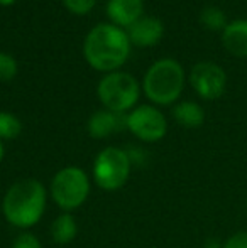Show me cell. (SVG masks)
<instances>
[{
	"label": "cell",
	"instance_id": "cell-1",
	"mask_svg": "<svg viewBox=\"0 0 247 248\" xmlns=\"http://www.w3.org/2000/svg\"><path fill=\"white\" fill-rule=\"evenodd\" d=\"M48 191L37 179H20L7 189L2 199V213L7 223L29 230L41 221L46 211Z\"/></svg>",
	"mask_w": 247,
	"mask_h": 248
},
{
	"label": "cell",
	"instance_id": "cell-2",
	"mask_svg": "<svg viewBox=\"0 0 247 248\" xmlns=\"http://www.w3.org/2000/svg\"><path fill=\"white\" fill-rule=\"evenodd\" d=\"M83 52L93 69L114 73L127 61L131 41L122 27L114 24H99L86 34Z\"/></svg>",
	"mask_w": 247,
	"mask_h": 248
},
{
	"label": "cell",
	"instance_id": "cell-3",
	"mask_svg": "<svg viewBox=\"0 0 247 248\" xmlns=\"http://www.w3.org/2000/svg\"><path fill=\"white\" fill-rule=\"evenodd\" d=\"M185 86V71L175 59H159L148 69L142 92L152 103L171 105L180 98Z\"/></svg>",
	"mask_w": 247,
	"mask_h": 248
},
{
	"label": "cell",
	"instance_id": "cell-4",
	"mask_svg": "<svg viewBox=\"0 0 247 248\" xmlns=\"http://www.w3.org/2000/svg\"><path fill=\"white\" fill-rule=\"evenodd\" d=\"M90 187L92 183L88 174L80 167L68 166L54 174L49 194L58 208L63 209V213H71L83 206V202L88 199Z\"/></svg>",
	"mask_w": 247,
	"mask_h": 248
},
{
	"label": "cell",
	"instance_id": "cell-5",
	"mask_svg": "<svg viewBox=\"0 0 247 248\" xmlns=\"http://www.w3.org/2000/svg\"><path fill=\"white\" fill-rule=\"evenodd\" d=\"M99 98L105 110L125 113L132 110L141 95V86L132 75L124 71H114L103 76L99 83Z\"/></svg>",
	"mask_w": 247,
	"mask_h": 248
},
{
	"label": "cell",
	"instance_id": "cell-6",
	"mask_svg": "<svg viewBox=\"0 0 247 248\" xmlns=\"http://www.w3.org/2000/svg\"><path fill=\"white\" fill-rule=\"evenodd\" d=\"M132 169V160L125 150L105 147L93 162V181L103 191H117L125 186Z\"/></svg>",
	"mask_w": 247,
	"mask_h": 248
},
{
	"label": "cell",
	"instance_id": "cell-7",
	"mask_svg": "<svg viewBox=\"0 0 247 248\" xmlns=\"http://www.w3.org/2000/svg\"><path fill=\"white\" fill-rule=\"evenodd\" d=\"M127 130L142 142H158L168 132V122L156 107L141 105L127 113Z\"/></svg>",
	"mask_w": 247,
	"mask_h": 248
},
{
	"label": "cell",
	"instance_id": "cell-8",
	"mask_svg": "<svg viewBox=\"0 0 247 248\" xmlns=\"http://www.w3.org/2000/svg\"><path fill=\"white\" fill-rule=\"evenodd\" d=\"M190 83L198 96H201L203 100H217L225 92L227 75L215 62L201 61L191 68Z\"/></svg>",
	"mask_w": 247,
	"mask_h": 248
},
{
	"label": "cell",
	"instance_id": "cell-9",
	"mask_svg": "<svg viewBox=\"0 0 247 248\" xmlns=\"http://www.w3.org/2000/svg\"><path fill=\"white\" fill-rule=\"evenodd\" d=\"M88 134L93 139H105L120 130H127V113L99 110L88 118Z\"/></svg>",
	"mask_w": 247,
	"mask_h": 248
},
{
	"label": "cell",
	"instance_id": "cell-10",
	"mask_svg": "<svg viewBox=\"0 0 247 248\" xmlns=\"http://www.w3.org/2000/svg\"><path fill=\"white\" fill-rule=\"evenodd\" d=\"M125 32L131 44L139 47H149L161 41L165 27L158 17H141L132 26H129Z\"/></svg>",
	"mask_w": 247,
	"mask_h": 248
},
{
	"label": "cell",
	"instance_id": "cell-11",
	"mask_svg": "<svg viewBox=\"0 0 247 248\" xmlns=\"http://www.w3.org/2000/svg\"><path fill=\"white\" fill-rule=\"evenodd\" d=\"M142 0H109L107 16L117 27H129L142 17Z\"/></svg>",
	"mask_w": 247,
	"mask_h": 248
},
{
	"label": "cell",
	"instance_id": "cell-12",
	"mask_svg": "<svg viewBox=\"0 0 247 248\" xmlns=\"http://www.w3.org/2000/svg\"><path fill=\"white\" fill-rule=\"evenodd\" d=\"M222 44L231 54L247 58V19L229 22L222 32Z\"/></svg>",
	"mask_w": 247,
	"mask_h": 248
},
{
	"label": "cell",
	"instance_id": "cell-13",
	"mask_svg": "<svg viewBox=\"0 0 247 248\" xmlns=\"http://www.w3.org/2000/svg\"><path fill=\"white\" fill-rule=\"evenodd\" d=\"M78 235V223L71 213H61L51 225V238L58 245H68Z\"/></svg>",
	"mask_w": 247,
	"mask_h": 248
},
{
	"label": "cell",
	"instance_id": "cell-14",
	"mask_svg": "<svg viewBox=\"0 0 247 248\" xmlns=\"http://www.w3.org/2000/svg\"><path fill=\"white\" fill-rule=\"evenodd\" d=\"M173 117L181 127L198 128L205 122V111L195 101H181L173 108Z\"/></svg>",
	"mask_w": 247,
	"mask_h": 248
},
{
	"label": "cell",
	"instance_id": "cell-15",
	"mask_svg": "<svg viewBox=\"0 0 247 248\" xmlns=\"http://www.w3.org/2000/svg\"><path fill=\"white\" fill-rule=\"evenodd\" d=\"M200 22L205 29L208 31H222L227 27V17H225L224 10L218 9V7H214V5H208L205 7L203 10L200 12Z\"/></svg>",
	"mask_w": 247,
	"mask_h": 248
},
{
	"label": "cell",
	"instance_id": "cell-16",
	"mask_svg": "<svg viewBox=\"0 0 247 248\" xmlns=\"http://www.w3.org/2000/svg\"><path fill=\"white\" fill-rule=\"evenodd\" d=\"M22 132V124L14 113L0 111V140H14Z\"/></svg>",
	"mask_w": 247,
	"mask_h": 248
},
{
	"label": "cell",
	"instance_id": "cell-17",
	"mask_svg": "<svg viewBox=\"0 0 247 248\" xmlns=\"http://www.w3.org/2000/svg\"><path fill=\"white\" fill-rule=\"evenodd\" d=\"M17 75V61L7 52H0V81H10Z\"/></svg>",
	"mask_w": 247,
	"mask_h": 248
},
{
	"label": "cell",
	"instance_id": "cell-18",
	"mask_svg": "<svg viewBox=\"0 0 247 248\" xmlns=\"http://www.w3.org/2000/svg\"><path fill=\"white\" fill-rule=\"evenodd\" d=\"M12 248H43V245H41L39 238L34 233L22 232L14 238Z\"/></svg>",
	"mask_w": 247,
	"mask_h": 248
},
{
	"label": "cell",
	"instance_id": "cell-19",
	"mask_svg": "<svg viewBox=\"0 0 247 248\" xmlns=\"http://www.w3.org/2000/svg\"><path fill=\"white\" fill-rule=\"evenodd\" d=\"M65 7L69 10L71 14H76V16H85L95 5V0H63Z\"/></svg>",
	"mask_w": 247,
	"mask_h": 248
},
{
	"label": "cell",
	"instance_id": "cell-20",
	"mask_svg": "<svg viewBox=\"0 0 247 248\" xmlns=\"http://www.w3.org/2000/svg\"><path fill=\"white\" fill-rule=\"evenodd\" d=\"M222 248H247V232H239L232 235Z\"/></svg>",
	"mask_w": 247,
	"mask_h": 248
},
{
	"label": "cell",
	"instance_id": "cell-21",
	"mask_svg": "<svg viewBox=\"0 0 247 248\" xmlns=\"http://www.w3.org/2000/svg\"><path fill=\"white\" fill-rule=\"evenodd\" d=\"M12 3H16V0H0V5H12Z\"/></svg>",
	"mask_w": 247,
	"mask_h": 248
},
{
	"label": "cell",
	"instance_id": "cell-22",
	"mask_svg": "<svg viewBox=\"0 0 247 248\" xmlns=\"http://www.w3.org/2000/svg\"><path fill=\"white\" fill-rule=\"evenodd\" d=\"M3 154H5V149H3V144H2V140H0V162L3 160Z\"/></svg>",
	"mask_w": 247,
	"mask_h": 248
}]
</instances>
